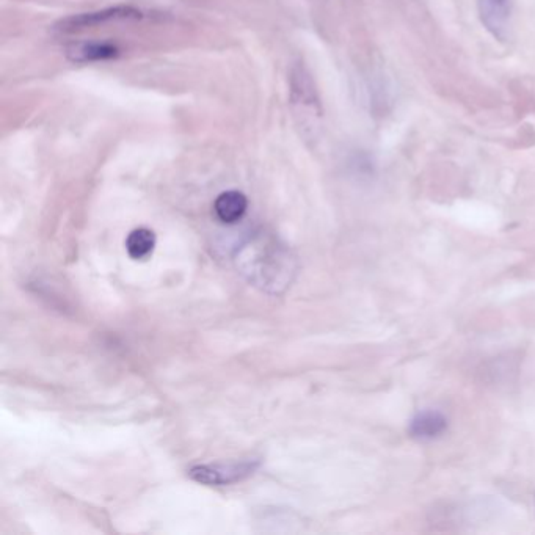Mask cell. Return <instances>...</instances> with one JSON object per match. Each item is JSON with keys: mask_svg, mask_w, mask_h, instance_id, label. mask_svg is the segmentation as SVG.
<instances>
[{"mask_svg": "<svg viewBox=\"0 0 535 535\" xmlns=\"http://www.w3.org/2000/svg\"><path fill=\"white\" fill-rule=\"evenodd\" d=\"M250 280L263 286H280L291 273V256L275 242H250L239 256ZM288 280V278H286Z\"/></svg>", "mask_w": 535, "mask_h": 535, "instance_id": "cell-1", "label": "cell"}, {"mask_svg": "<svg viewBox=\"0 0 535 535\" xmlns=\"http://www.w3.org/2000/svg\"><path fill=\"white\" fill-rule=\"evenodd\" d=\"M142 13L137 8L113 7L107 10L93 11V13H82V15L70 16V18L60 21L55 30L60 33L84 32L96 26H102L107 22L123 21V19H140Z\"/></svg>", "mask_w": 535, "mask_h": 535, "instance_id": "cell-2", "label": "cell"}, {"mask_svg": "<svg viewBox=\"0 0 535 535\" xmlns=\"http://www.w3.org/2000/svg\"><path fill=\"white\" fill-rule=\"evenodd\" d=\"M256 462L230 463V465H197L189 471L193 481L206 485H226L242 481L255 473Z\"/></svg>", "mask_w": 535, "mask_h": 535, "instance_id": "cell-3", "label": "cell"}, {"mask_svg": "<svg viewBox=\"0 0 535 535\" xmlns=\"http://www.w3.org/2000/svg\"><path fill=\"white\" fill-rule=\"evenodd\" d=\"M482 26L498 41H506L509 33L512 0H477Z\"/></svg>", "mask_w": 535, "mask_h": 535, "instance_id": "cell-4", "label": "cell"}, {"mask_svg": "<svg viewBox=\"0 0 535 535\" xmlns=\"http://www.w3.org/2000/svg\"><path fill=\"white\" fill-rule=\"evenodd\" d=\"M68 59L76 63L104 62L115 59L120 54L117 44L109 41H87V43L74 44L68 49Z\"/></svg>", "mask_w": 535, "mask_h": 535, "instance_id": "cell-5", "label": "cell"}, {"mask_svg": "<svg viewBox=\"0 0 535 535\" xmlns=\"http://www.w3.org/2000/svg\"><path fill=\"white\" fill-rule=\"evenodd\" d=\"M247 208V197L239 190H228V192L220 193L214 203L217 219L222 223H226V225H233V223L242 220Z\"/></svg>", "mask_w": 535, "mask_h": 535, "instance_id": "cell-6", "label": "cell"}, {"mask_svg": "<svg viewBox=\"0 0 535 535\" xmlns=\"http://www.w3.org/2000/svg\"><path fill=\"white\" fill-rule=\"evenodd\" d=\"M448 429V421L438 412H423L416 415L410 423V435L419 441H430L441 437Z\"/></svg>", "mask_w": 535, "mask_h": 535, "instance_id": "cell-7", "label": "cell"}, {"mask_svg": "<svg viewBox=\"0 0 535 535\" xmlns=\"http://www.w3.org/2000/svg\"><path fill=\"white\" fill-rule=\"evenodd\" d=\"M156 247V234L148 228H137L131 231L126 239V250L135 261L148 258Z\"/></svg>", "mask_w": 535, "mask_h": 535, "instance_id": "cell-8", "label": "cell"}]
</instances>
